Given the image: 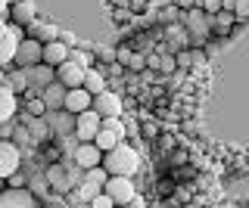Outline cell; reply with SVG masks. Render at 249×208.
Listing matches in <instances>:
<instances>
[{
    "mask_svg": "<svg viewBox=\"0 0 249 208\" xmlns=\"http://www.w3.org/2000/svg\"><path fill=\"white\" fill-rule=\"evenodd\" d=\"M100 168H103L109 177H134L140 171V152L122 140L115 149H109L106 156H103Z\"/></svg>",
    "mask_w": 249,
    "mask_h": 208,
    "instance_id": "obj_1",
    "label": "cell"
},
{
    "mask_svg": "<svg viewBox=\"0 0 249 208\" xmlns=\"http://www.w3.org/2000/svg\"><path fill=\"white\" fill-rule=\"evenodd\" d=\"M103 192L119 208H124V205H131V199L137 196V183H134V177H109V180L103 183Z\"/></svg>",
    "mask_w": 249,
    "mask_h": 208,
    "instance_id": "obj_2",
    "label": "cell"
},
{
    "mask_svg": "<svg viewBox=\"0 0 249 208\" xmlns=\"http://www.w3.org/2000/svg\"><path fill=\"white\" fill-rule=\"evenodd\" d=\"M41 50H44L41 41H35V37H22L19 47H16L13 65L16 68H35L37 63H41Z\"/></svg>",
    "mask_w": 249,
    "mask_h": 208,
    "instance_id": "obj_3",
    "label": "cell"
},
{
    "mask_svg": "<svg viewBox=\"0 0 249 208\" xmlns=\"http://www.w3.org/2000/svg\"><path fill=\"white\" fill-rule=\"evenodd\" d=\"M90 109L97 112L100 118H122L124 103H122V96L115 94V90H103V94H97V96H93Z\"/></svg>",
    "mask_w": 249,
    "mask_h": 208,
    "instance_id": "obj_4",
    "label": "cell"
},
{
    "mask_svg": "<svg viewBox=\"0 0 249 208\" xmlns=\"http://www.w3.org/2000/svg\"><path fill=\"white\" fill-rule=\"evenodd\" d=\"M0 208H41V199L28 187H22V190L3 187V192H0Z\"/></svg>",
    "mask_w": 249,
    "mask_h": 208,
    "instance_id": "obj_5",
    "label": "cell"
},
{
    "mask_svg": "<svg viewBox=\"0 0 249 208\" xmlns=\"http://www.w3.org/2000/svg\"><path fill=\"white\" fill-rule=\"evenodd\" d=\"M22 168V149L13 140H0V180H6Z\"/></svg>",
    "mask_w": 249,
    "mask_h": 208,
    "instance_id": "obj_6",
    "label": "cell"
},
{
    "mask_svg": "<svg viewBox=\"0 0 249 208\" xmlns=\"http://www.w3.org/2000/svg\"><path fill=\"white\" fill-rule=\"evenodd\" d=\"M100 115L88 109V112H81V115H75V140L78 143H93V137H97V130H100Z\"/></svg>",
    "mask_w": 249,
    "mask_h": 208,
    "instance_id": "obj_7",
    "label": "cell"
},
{
    "mask_svg": "<svg viewBox=\"0 0 249 208\" xmlns=\"http://www.w3.org/2000/svg\"><path fill=\"white\" fill-rule=\"evenodd\" d=\"M25 37V28H19V25H6V34L0 37V68H6V65H13V56H16V47H19V41Z\"/></svg>",
    "mask_w": 249,
    "mask_h": 208,
    "instance_id": "obj_8",
    "label": "cell"
},
{
    "mask_svg": "<svg viewBox=\"0 0 249 208\" xmlns=\"http://www.w3.org/2000/svg\"><path fill=\"white\" fill-rule=\"evenodd\" d=\"M44 121L50 125L53 137H75V115H69L66 109H56V112H47Z\"/></svg>",
    "mask_w": 249,
    "mask_h": 208,
    "instance_id": "obj_9",
    "label": "cell"
},
{
    "mask_svg": "<svg viewBox=\"0 0 249 208\" xmlns=\"http://www.w3.org/2000/svg\"><path fill=\"white\" fill-rule=\"evenodd\" d=\"M69 159H72L75 165L81 168V171H88V168H100V161H103V152H100L93 143H78L75 152H72Z\"/></svg>",
    "mask_w": 249,
    "mask_h": 208,
    "instance_id": "obj_10",
    "label": "cell"
},
{
    "mask_svg": "<svg viewBox=\"0 0 249 208\" xmlns=\"http://www.w3.org/2000/svg\"><path fill=\"white\" fill-rule=\"evenodd\" d=\"M84 75H88V68L75 65L72 59H66V63H62V65L56 68V81H59L66 90H75V87H81V84H84Z\"/></svg>",
    "mask_w": 249,
    "mask_h": 208,
    "instance_id": "obj_11",
    "label": "cell"
},
{
    "mask_svg": "<svg viewBox=\"0 0 249 208\" xmlns=\"http://www.w3.org/2000/svg\"><path fill=\"white\" fill-rule=\"evenodd\" d=\"M90 103H93V96L88 94V90L75 87V90H66V103H62V109H66L69 115H81V112L90 109Z\"/></svg>",
    "mask_w": 249,
    "mask_h": 208,
    "instance_id": "obj_12",
    "label": "cell"
},
{
    "mask_svg": "<svg viewBox=\"0 0 249 208\" xmlns=\"http://www.w3.org/2000/svg\"><path fill=\"white\" fill-rule=\"evenodd\" d=\"M10 22L19 28H28L35 22V3L31 0H13L10 3Z\"/></svg>",
    "mask_w": 249,
    "mask_h": 208,
    "instance_id": "obj_13",
    "label": "cell"
},
{
    "mask_svg": "<svg viewBox=\"0 0 249 208\" xmlns=\"http://www.w3.org/2000/svg\"><path fill=\"white\" fill-rule=\"evenodd\" d=\"M69 59V47L62 41H50V44H44V50H41V63L44 65H50V68H59L62 63Z\"/></svg>",
    "mask_w": 249,
    "mask_h": 208,
    "instance_id": "obj_14",
    "label": "cell"
},
{
    "mask_svg": "<svg viewBox=\"0 0 249 208\" xmlns=\"http://www.w3.org/2000/svg\"><path fill=\"white\" fill-rule=\"evenodd\" d=\"M37 96L44 99L47 112H56V109H62V103H66V87H62L59 81H53V84H47V87H44Z\"/></svg>",
    "mask_w": 249,
    "mask_h": 208,
    "instance_id": "obj_15",
    "label": "cell"
},
{
    "mask_svg": "<svg viewBox=\"0 0 249 208\" xmlns=\"http://www.w3.org/2000/svg\"><path fill=\"white\" fill-rule=\"evenodd\" d=\"M16 115H19V96L3 84V87H0V125H3V121H13Z\"/></svg>",
    "mask_w": 249,
    "mask_h": 208,
    "instance_id": "obj_16",
    "label": "cell"
},
{
    "mask_svg": "<svg viewBox=\"0 0 249 208\" xmlns=\"http://www.w3.org/2000/svg\"><path fill=\"white\" fill-rule=\"evenodd\" d=\"M25 121V130H28V137H31V143H47V140H53V130L50 125H47L44 118H22Z\"/></svg>",
    "mask_w": 249,
    "mask_h": 208,
    "instance_id": "obj_17",
    "label": "cell"
},
{
    "mask_svg": "<svg viewBox=\"0 0 249 208\" xmlns=\"http://www.w3.org/2000/svg\"><path fill=\"white\" fill-rule=\"evenodd\" d=\"M81 87L88 90L90 96H97V94H103V90H109V81H106L103 68H100V65L88 68V75H84V84H81Z\"/></svg>",
    "mask_w": 249,
    "mask_h": 208,
    "instance_id": "obj_18",
    "label": "cell"
},
{
    "mask_svg": "<svg viewBox=\"0 0 249 208\" xmlns=\"http://www.w3.org/2000/svg\"><path fill=\"white\" fill-rule=\"evenodd\" d=\"M28 78H31V87L44 90L47 84H53V81H56V68H50V65L37 63L35 68H28Z\"/></svg>",
    "mask_w": 249,
    "mask_h": 208,
    "instance_id": "obj_19",
    "label": "cell"
},
{
    "mask_svg": "<svg viewBox=\"0 0 249 208\" xmlns=\"http://www.w3.org/2000/svg\"><path fill=\"white\" fill-rule=\"evenodd\" d=\"M28 37L41 44H50V41H59V28L56 25H41V22H31L28 25Z\"/></svg>",
    "mask_w": 249,
    "mask_h": 208,
    "instance_id": "obj_20",
    "label": "cell"
},
{
    "mask_svg": "<svg viewBox=\"0 0 249 208\" xmlns=\"http://www.w3.org/2000/svg\"><path fill=\"white\" fill-rule=\"evenodd\" d=\"M119 143H122V137H119V134H112V130H103V128L97 130V137H93V146H97L103 156H106L109 149H115Z\"/></svg>",
    "mask_w": 249,
    "mask_h": 208,
    "instance_id": "obj_21",
    "label": "cell"
},
{
    "mask_svg": "<svg viewBox=\"0 0 249 208\" xmlns=\"http://www.w3.org/2000/svg\"><path fill=\"white\" fill-rule=\"evenodd\" d=\"M69 59H72L75 65H81V68H93L97 65V56H93V50H69Z\"/></svg>",
    "mask_w": 249,
    "mask_h": 208,
    "instance_id": "obj_22",
    "label": "cell"
},
{
    "mask_svg": "<svg viewBox=\"0 0 249 208\" xmlns=\"http://www.w3.org/2000/svg\"><path fill=\"white\" fill-rule=\"evenodd\" d=\"M25 115H28V118H44V115H47L44 99L41 96H28L25 99Z\"/></svg>",
    "mask_w": 249,
    "mask_h": 208,
    "instance_id": "obj_23",
    "label": "cell"
},
{
    "mask_svg": "<svg viewBox=\"0 0 249 208\" xmlns=\"http://www.w3.org/2000/svg\"><path fill=\"white\" fill-rule=\"evenodd\" d=\"M233 22H237V19H233V13H228V10L212 13V25H215V28H231Z\"/></svg>",
    "mask_w": 249,
    "mask_h": 208,
    "instance_id": "obj_24",
    "label": "cell"
},
{
    "mask_svg": "<svg viewBox=\"0 0 249 208\" xmlns=\"http://www.w3.org/2000/svg\"><path fill=\"white\" fill-rule=\"evenodd\" d=\"M81 180H90V183H100V187H103V183L109 180V174L103 171V168H88V171L81 174Z\"/></svg>",
    "mask_w": 249,
    "mask_h": 208,
    "instance_id": "obj_25",
    "label": "cell"
},
{
    "mask_svg": "<svg viewBox=\"0 0 249 208\" xmlns=\"http://www.w3.org/2000/svg\"><path fill=\"white\" fill-rule=\"evenodd\" d=\"M3 183H6L10 190H22V187H28V177L22 174V168H19V171H16V174H10V177H6Z\"/></svg>",
    "mask_w": 249,
    "mask_h": 208,
    "instance_id": "obj_26",
    "label": "cell"
},
{
    "mask_svg": "<svg viewBox=\"0 0 249 208\" xmlns=\"http://www.w3.org/2000/svg\"><path fill=\"white\" fill-rule=\"evenodd\" d=\"M28 190L35 192V196H47V190H50V187H47V180H44V174H41V177H31V180H28Z\"/></svg>",
    "mask_w": 249,
    "mask_h": 208,
    "instance_id": "obj_27",
    "label": "cell"
},
{
    "mask_svg": "<svg viewBox=\"0 0 249 208\" xmlns=\"http://www.w3.org/2000/svg\"><path fill=\"white\" fill-rule=\"evenodd\" d=\"M231 13H233V19H249V0H233Z\"/></svg>",
    "mask_w": 249,
    "mask_h": 208,
    "instance_id": "obj_28",
    "label": "cell"
},
{
    "mask_svg": "<svg viewBox=\"0 0 249 208\" xmlns=\"http://www.w3.org/2000/svg\"><path fill=\"white\" fill-rule=\"evenodd\" d=\"M100 128H103V130H112V134H119V137H124L122 118H103V121H100Z\"/></svg>",
    "mask_w": 249,
    "mask_h": 208,
    "instance_id": "obj_29",
    "label": "cell"
},
{
    "mask_svg": "<svg viewBox=\"0 0 249 208\" xmlns=\"http://www.w3.org/2000/svg\"><path fill=\"white\" fill-rule=\"evenodd\" d=\"M88 205H90V208H119V205L112 202V199L106 196V192H100V196H93V199H90Z\"/></svg>",
    "mask_w": 249,
    "mask_h": 208,
    "instance_id": "obj_30",
    "label": "cell"
},
{
    "mask_svg": "<svg viewBox=\"0 0 249 208\" xmlns=\"http://www.w3.org/2000/svg\"><path fill=\"white\" fill-rule=\"evenodd\" d=\"M44 208H75V205H69V202H66V196H47Z\"/></svg>",
    "mask_w": 249,
    "mask_h": 208,
    "instance_id": "obj_31",
    "label": "cell"
},
{
    "mask_svg": "<svg viewBox=\"0 0 249 208\" xmlns=\"http://www.w3.org/2000/svg\"><path fill=\"white\" fill-rule=\"evenodd\" d=\"M124 65H128L131 72H143V68H146V59L143 56H128V63H124Z\"/></svg>",
    "mask_w": 249,
    "mask_h": 208,
    "instance_id": "obj_32",
    "label": "cell"
},
{
    "mask_svg": "<svg viewBox=\"0 0 249 208\" xmlns=\"http://www.w3.org/2000/svg\"><path fill=\"white\" fill-rule=\"evenodd\" d=\"M13 130H16V118L3 121V125H0V140H13Z\"/></svg>",
    "mask_w": 249,
    "mask_h": 208,
    "instance_id": "obj_33",
    "label": "cell"
},
{
    "mask_svg": "<svg viewBox=\"0 0 249 208\" xmlns=\"http://www.w3.org/2000/svg\"><path fill=\"white\" fill-rule=\"evenodd\" d=\"M175 59H171V56H159V65H156V68H159V72H175Z\"/></svg>",
    "mask_w": 249,
    "mask_h": 208,
    "instance_id": "obj_34",
    "label": "cell"
},
{
    "mask_svg": "<svg viewBox=\"0 0 249 208\" xmlns=\"http://www.w3.org/2000/svg\"><path fill=\"white\" fill-rule=\"evenodd\" d=\"M10 3L13 0H0V19H10Z\"/></svg>",
    "mask_w": 249,
    "mask_h": 208,
    "instance_id": "obj_35",
    "label": "cell"
},
{
    "mask_svg": "<svg viewBox=\"0 0 249 208\" xmlns=\"http://www.w3.org/2000/svg\"><path fill=\"white\" fill-rule=\"evenodd\" d=\"M6 25H10V19H0V37L6 34Z\"/></svg>",
    "mask_w": 249,
    "mask_h": 208,
    "instance_id": "obj_36",
    "label": "cell"
},
{
    "mask_svg": "<svg viewBox=\"0 0 249 208\" xmlns=\"http://www.w3.org/2000/svg\"><path fill=\"white\" fill-rule=\"evenodd\" d=\"M75 208H90V205H88V202H78V205H75Z\"/></svg>",
    "mask_w": 249,
    "mask_h": 208,
    "instance_id": "obj_37",
    "label": "cell"
},
{
    "mask_svg": "<svg viewBox=\"0 0 249 208\" xmlns=\"http://www.w3.org/2000/svg\"><path fill=\"white\" fill-rule=\"evenodd\" d=\"M124 208H128V205H124Z\"/></svg>",
    "mask_w": 249,
    "mask_h": 208,
    "instance_id": "obj_38",
    "label": "cell"
}]
</instances>
